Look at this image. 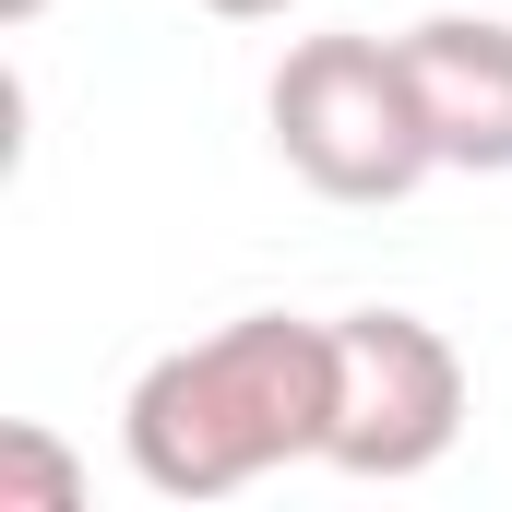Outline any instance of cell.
Instances as JSON below:
<instances>
[{
	"instance_id": "obj_1",
	"label": "cell",
	"mask_w": 512,
	"mask_h": 512,
	"mask_svg": "<svg viewBox=\"0 0 512 512\" xmlns=\"http://www.w3.org/2000/svg\"><path fill=\"white\" fill-rule=\"evenodd\" d=\"M334 441V322L239 310L167 346L120 405V453L155 501H239L274 465H322Z\"/></svg>"
},
{
	"instance_id": "obj_2",
	"label": "cell",
	"mask_w": 512,
	"mask_h": 512,
	"mask_svg": "<svg viewBox=\"0 0 512 512\" xmlns=\"http://www.w3.org/2000/svg\"><path fill=\"white\" fill-rule=\"evenodd\" d=\"M274 155L322 191V203H405L417 179H441V143L417 108L405 36H298L274 60Z\"/></svg>"
},
{
	"instance_id": "obj_3",
	"label": "cell",
	"mask_w": 512,
	"mask_h": 512,
	"mask_svg": "<svg viewBox=\"0 0 512 512\" xmlns=\"http://www.w3.org/2000/svg\"><path fill=\"white\" fill-rule=\"evenodd\" d=\"M453 441H465V358H453V334L417 322V310H346L334 322V441H322V465L370 477V489H405Z\"/></svg>"
},
{
	"instance_id": "obj_4",
	"label": "cell",
	"mask_w": 512,
	"mask_h": 512,
	"mask_svg": "<svg viewBox=\"0 0 512 512\" xmlns=\"http://www.w3.org/2000/svg\"><path fill=\"white\" fill-rule=\"evenodd\" d=\"M405 72L453 179H512V24L501 12H429L405 24Z\"/></svg>"
},
{
	"instance_id": "obj_5",
	"label": "cell",
	"mask_w": 512,
	"mask_h": 512,
	"mask_svg": "<svg viewBox=\"0 0 512 512\" xmlns=\"http://www.w3.org/2000/svg\"><path fill=\"white\" fill-rule=\"evenodd\" d=\"M0 512H84V465H72L36 417L0 429Z\"/></svg>"
},
{
	"instance_id": "obj_6",
	"label": "cell",
	"mask_w": 512,
	"mask_h": 512,
	"mask_svg": "<svg viewBox=\"0 0 512 512\" xmlns=\"http://www.w3.org/2000/svg\"><path fill=\"white\" fill-rule=\"evenodd\" d=\"M215 24H274V12H298V0H203Z\"/></svg>"
},
{
	"instance_id": "obj_7",
	"label": "cell",
	"mask_w": 512,
	"mask_h": 512,
	"mask_svg": "<svg viewBox=\"0 0 512 512\" xmlns=\"http://www.w3.org/2000/svg\"><path fill=\"white\" fill-rule=\"evenodd\" d=\"M36 12H48V0H0V24H36Z\"/></svg>"
}]
</instances>
